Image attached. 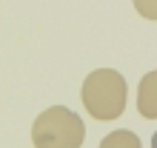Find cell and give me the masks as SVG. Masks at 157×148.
I'll return each mask as SVG.
<instances>
[{
    "mask_svg": "<svg viewBox=\"0 0 157 148\" xmlns=\"http://www.w3.org/2000/svg\"><path fill=\"white\" fill-rule=\"evenodd\" d=\"M83 108L94 120H117L126 108V80L114 68H94L80 88Z\"/></svg>",
    "mask_w": 157,
    "mask_h": 148,
    "instance_id": "1",
    "label": "cell"
},
{
    "mask_svg": "<svg viewBox=\"0 0 157 148\" xmlns=\"http://www.w3.org/2000/svg\"><path fill=\"white\" fill-rule=\"evenodd\" d=\"M83 140H86V125L66 105H52L40 111L32 125L34 148H80Z\"/></svg>",
    "mask_w": 157,
    "mask_h": 148,
    "instance_id": "2",
    "label": "cell"
},
{
    "mask_svg": "<svg viewBox=\"0 0 157 148\" xmlns=\"http://www.w3.org/2000/svg\"><path fill=\"white\" fill-rule=\"evenodd\" d=\"M137 111L146 120H157V71H149L137 86Z\"/></svg>",
    "mask_w": 157,
    "mask_h": 148,
    "instance_id": "3",
    "label": "cell"
},
{
    "mask_svg": "<svg viewBox=\"0 0 157 148\" xmlns=\"http://www.w3.org/2000/svg\"><path fill=\"white\" fill-rule=\"evenodd\" d=\"M100 148H140V137L128 128H117L100 140Z\"/></svg>",
    "mask_w": 157,
    "mask_h": 148,
    "instance_id": "4",
    "label": "cell"
},
{
    "mask_svg": "<svg viewBox=\"0 0 157 148\" xmlns=\"http://www.w3.org/2000/svg\"><path fill=\"white\" fill-rule=\"evenodd\" d=\"M137 14L146 17V20H157V0H132Z\"/></svg>",
    "mask_w": 157,
    "mask_h": 148,
    "instance_id": "5",
    "label": "cell"
},
{
    "mask_svg": "<svg viewBox=\"0 0 157 148\" xmlns=\"http://www.w3.org/2000/svg\"><path fill=\"white\" fill-rule=\"evenodd\" d=\"M151 148H157V134H154V137H151Z\"/></svg>",
    "mask_w": 157,
    "mask_h": 148,
    "instance_id": "6",
    "label": "cell"
}]
</instances>
